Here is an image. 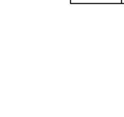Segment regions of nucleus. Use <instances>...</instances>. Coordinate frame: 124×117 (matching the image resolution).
<instances>
[{"instance_id":"nucleus-1","label":"nucleus","mask_w":124,"mask_h":117,"mask_svg":"<svg viewBox=\"0 0 124 117\" xmlns=\"http://www.w3.org/2000/svg\"><path fill=\"white\" fill-rule=\"evenodd\" d=\"M71 4H121L122 0H70Z\"/></svg>"},{"instance_id":"nucleus-2","label":"nucleus","mask_w":124,"mask_h":117,"mask_svg":"<svg viewBox=\"0 0 124 117\" xmlns=\"http://www.w3.org/2000/svg\"><path fill=\"white\" fill-rule=\"evenodd\" d=\"M121 4H124V0H122V3Z\"/></svg>"}]
</instances>
